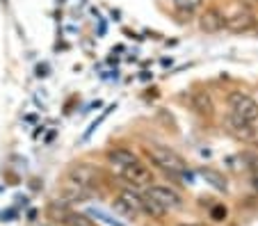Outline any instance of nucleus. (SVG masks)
Wrapping results in <instances>:
<instances>
[{"label":"nucleus","instance_id":"9","mask_svg":"<svg viewBox=\"0 0 258 226\" xmlns=\"http://www.w3.org/2000/svg\"><path fill=\"white\" fill-rule=\"evenodd\" d=\"M253 25H256V16L251 12H238L226 21V30H231V32H247Z\"/></svg>","mask_w":258,"mask_h":226},{"label":"nucleus","instance_id":"1","mask_svg":"<svg viewBox=\"0 0 258 226\" xmlns=\"http://www.w3.org/2000/svg\"><path fill=\"white\" fill-rule=\"evenodd\" d=\"M144 153L158 169L171 174V176H183V174L187 172V163L176 151H171L169 146H160V144H156V146H146Z\"/></svg>","mask_w":258,"mask_h":226},{"label":"nucleus","instance_id":"8","mask_svg":"<svg viewBox=\"0 0 258 226\" xmlns=\"http://www.w3.org/2000/svg\"><path fill=\"white\" fill-rule=\"evenodd\" d=\"M107 163L112 165L114 169H121V167H131V165L140 163V156H137L133 148L128 146H112L110 151L105 153Z\"/></svg>","mask_w":258,"mask_h":226},{"label":"nucleus","instance_id":"4","mask_svg":"<svg viewBox=\"0 0 258 226\" xmlns=\"http://www.w3.org/2000/svg\"><path fill=\"white\" fill-rule=\"evenodd\" d=\"M224 128H226V133H229L231 137H235L238 142H253V139H256V128H253V123L238 117V114H233V112L226 114Z\"/></svg>","mask_w":258,"mask_h":226},{"label":"nucleus","instance_id":"6","mask_svg":"<svg viewBox=\"0 0 258 226\" xmlns=\"http://www.w3.org/2000/svg\"><path fill=\"white\" fill-rule=\"evenodd\" d=\"M101 178V172H98L94 165L89 163H76L69 167V174H67V181L71 183H78V185H85V187H96V181Z\"/></svg>","mask_w":258,"mask_h":226},{"label":"nucleus","instance_id":"14","mask_svg":"<svg viewBox=\"0 0 258 226\" xmlns=\"http://www.w3.org/2000/svg\"><path fill=\"white\" fill-rule=\"evenodd\" d=\"M62 224L64 226H96L87 215H80V212H73V210L69 212L67 217H64Z\"/></svg>","mask_w":258,"mask_h":226},{"label":"nucleus","instance_id":"3","mask_svg":"<svg viewBox=\"0 0 258 226\" xmlns=\"http://www.w3.org/2000/svg\"><path fill=\"white\" fill-rule=\"evenodd\" d=\"M119 172V176L123 178L126 183H131L133 187H137V190H142V187H151L153 185V172H151V167L146 163H135V165H131V167H121V169H117Z\"/></svg>","mask_w":258,"mask_h":226},{"label":"nucleus","instance_id":"13","mask_svg":"<svg viewBox=\"0 0 258 226\" xmlns=\"http://www.w3.org/2000/svg\"><path fill=\"white\" fill-rule=\"evenodd\" d=\"M112 208L119 212V215H123V217H126V219H135V217L140 215V212H137L135 208H133L128 201H123L121 197H119V199H114V201H112Z\"/></svg>","mask_w":258,"mask_h":226},{"label":"nucleus","instance_id":"5","mask_svg":"<svg viewBox=\"0 0 258 226\" xmlns=\"http://www.w3.org/2000/svg\"><path fill=\"white\" fill-rule=\"evenodd\" d=\"M146 194L151 199H156L167 212L183 208V197L169 185H151V187H146Z\"/></svg>","mask_w":258,"mask_h":226},{"label":"nucleus","instance_id":"11","mask_svg":"<svg viewBox=\"0 0 258 226\" xmlns=\"http://www.w3.org/2000/svg\"><path fill=\"white\" fill-rule=\"evenodd\" d=\"M192 108H195L199 114L210 117V114H213V110H215L210 94L208 92H195V94H192Z\"/></svg>","mask_w":258,"mask_h":226},{"label":"nucleus","instance_id":"16","mask_svg":"<svg viewBox=\"0 0 258 226\" xmlns=\"http://www.w3.org/2000/svg\"><path fill=\"white\" fill-rule=\"evenodd\" d=\"M224 217H226V208L224 206H215L213 208V219L215 221H222Z\"/></svg>","mask_w":258,"mask_h":226},{"label":"nucleus","instance_id":"12","mask_svg":"<svg viewBox=\"0 0 258 226\" xmlns=\"http://www.w3.org/2000/svg\"><path fill=\"white\" fill-rule=\"evenodd\" d=\"M176 7V12L183 16H192L201 5H204V0H171Z\"/></svg>","mask_w":258,"mask_h":226},{"label":"nucleus","instance_id":"17","mask_svg":"<svg viewBox=\"0 0 258 226\" xmlns=\"http://www.w3.org/2000/svg\"><path fill=\"white\" fill-rule=\"evenodd\" d=\"M41 226H55V224H41Z\"/></svg>","mask_w":258,"mask_h":226},{"label":"nucleus","instance_id":"10","mask_svg":"<svg viewBox=\"0 0 258 226\" xmlns=\"http://www.w3.org/2000/svg\"><path fill=\"white\" fill-rule=\"evenodd\" d=\"M94 194L92 187H85V185H78V183H71L67 181L64 183V190H62V199H67L69 203H76V201H85Z\"/></svg>","mask_w":258,"mask_h":226},{"label":"nucleus","instance_id":"15","mask_svg":"<svg viewBox=\"0 0 258 226\" xmlns=\"http://www.w3.org/2000/svg\"><path fill=\"white\" fill-rule=\"evenodd\" d=\"M201 176L208 178V181L213 183L217 190H226V181H224V176H222V174L213 172V169H201Z\"/></svg>","mask_w":258,"mask_h":226},{"label":"nucleus","instance_id":"2","mask_svg":"<svg viewBox=\"0 0 258 226\" xmlns=\"http://www.w3.org/2000/svg\"><path fill=\"white\" fill-rule=\"evenodd\" d=\"M226 103H229V110L233 114H238V117L247 119V121H251V123L258 121V101L253 99V96H249L247 92H238V89L231 92Z\"/></svg>","mask_w":258,"mask_h":226},{"label":"nucleus","instance_id":"7","mask_svg":"<svg viewBox=\"0 0 258 226\" xmlns=\"http://www.w3.org/2000/svg\"><path fill=\"white\" fill-rule=\"evenodd\" d=\"M226 21H229V16H224L222 10L208 7V10L199 16V28L206 35H217V32H222V30L226 28Z\"/></svg>","mask_w":258,"mask_h":226}]
</instances>
